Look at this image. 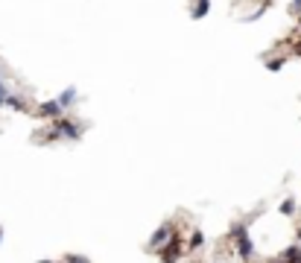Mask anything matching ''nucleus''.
Wrapping results in <instances>:
<instances>
[{
	"label": "nucleus",
	"mask_w": 301,
	"mask_h": 263,
	"mask_svg": "<svg viewBox=\"0 0 301 263\" xmlns=\"http://www.w3.org/2000/svg\"><path fill=\"white\" fill-rule=\"evenodd\" d=\"M281 211H284V214H292V211H295V205H292V199L287 205H281Z\"/></svg>",
	"instance_id": "3"
},
{
	"label": "nucleus",
	"mask_w": 301,
	"mask_h": 263,
	"mask_svg": "<svg viewBox=\"0 0 301 263\" xmlns=\"http://www.w3.org/2000/svg\"><path fill=\"white\" fill-rule=\"evenodd\" d=\"M292 9H301V0H295V3H292Z\"/></svg>",
	"instance_id": "4"
},
{
	"label": "nucleus",
	"mask_w": 301,
	"mask_h": 263,
	"mask_svg": "<svg viewBox=\"0 0 301 263\" xmlns=\"http://www.w3.org/2000/svg\"><path fill=\"white\" fill-rule=\"evenodd\" d=\"M284 263H301V251H298V246H292V249L284 254Z\"/></svg>",
	"instance_id": "1"
},
{
	"label": "nucleus",
	"mask_w": 301,
	"mask_h": 263,
	"mask_svg": "<svg viewBox=\"0 0 301 263\" xmlns=\"http://www.w3.org/2000/svg\"><path fill=\"white\" fill-rule=\"evenodd\" d=\"M73 96H76V91H73V88H70L68 94L62 96V103H65V106H68V103H73Z\"/></svg>",
	"instance_id": "2"
}]
</instances>
